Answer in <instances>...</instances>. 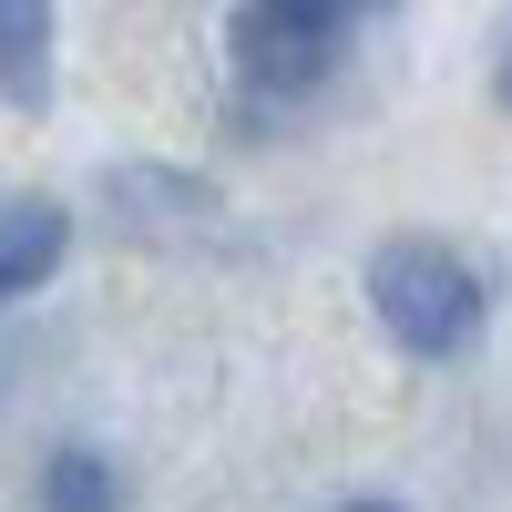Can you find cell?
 I'll list each match as a JSON object with an SVG mask.
<instances>
[{
  "mask_svg": "<svg viewBox=\"0 0 512 512\" xmlns=\"http://www.w3.org/2000/svg\"><path fill=\"white\" fill-rule=\"evenodd\" d=\"M41 502H52V512H113L123 482H113V461H103V451H62V461H52V482H41Z\"/></svg>",
  "mask_w": 512,
  "mask_h": 512,
  "instance_id": "obj_4",
  "label": "cell"
},
{
  "mask_svg": "<svg viewBox=\"0 0 512 512\" xmlns=\"http://www.w3.org/2000/svg\"><path fill=\"white\" fill-rule=\"evenodd\" d=\"M62 246H72L62 205H41V195H11V205H0V297H31L41 277L62 267Z\"/></svg>",
  "mask_w": 512,
  "mask_h": 512,
  "instance_id": "obj_3",
  "label": "cell"
},
{
  "mask_svg": "<svg viewBox=\"0 0 512 512\" xmlns=\"http://www.w3.org/2000/svg\"><path fill=\"white\" fill-rule=\"evenodd\" d=\"M349 21L338 11H308V0H277V11H236V72L267 82V93H308V82L338 62Z\"/></svg>",
  "mask_w": 512,
  "mask_h": 512,
  "instance_id": "obj_2",
  "label": "cell"
},
{
  "mask_svg": "<svg viewBox=\"0 0 512 512\" xmlns=\"http://www.w3.org/2000/svg\"><path fill=\"white\" fill-rule=\"evenodd\" d=\"M349 512H390V502H349Z\"/></svg>",
  "mask_w": 512,
  "mask_h": 512,
  "instance_id": "obj_7",
  "label": "cell"
},
{
  "mask_svg": "<svg viewBox=\"0 0 512 512\" xmlns=\"http://www.w3.org/2000/svg\"><path fill=\"white\" fill-rule=\"evenodd\" d=\"M0 72L11 93H41V11H0Z\"/></svg>",
  "mask_w": 512,
  "mask_h": 512,
  "instance_id": "obj_5",
  "label": "cell"
},
{
  "mask_svg": "<svg viewBox=\"0 0 512 512\" xmlns=\"http://www.w3.org/2000/svg\"><path fill=\"white\" fill-rule=\"evenodd\" d=\"M369 297H379V318H390V338H400V349H420V359L472 349V328H482V277L461 267L451 246H431V236L379 246Z\"/></svg>",
  "mask_w": 512,
  "mask_h": 512,
  "instance_id": "obj_1",
  "label": "cell"
},
{
  "mask_svg": "<svg viewBox=\"0 0 512 512\" xmlns=\"http://www.w3.org/2000/svg\"><path fill=\"white\" fill-rule=\"evenodd\" d=\"M502 103H512V62H502Z\"/></svg>",
  "mask_w": 512,
  "mask_h": 512,
  "instance_id": "obj_6",
  "label": "cell"
}]
</instances>
